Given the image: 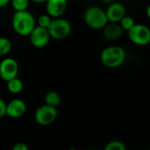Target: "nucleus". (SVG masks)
<instances>
[{"mask_svg": "<svg viewBox=\"0 0 150 150\" xmlns=\"http://www.w3.org/2000/svg\"><path fill=\"white\" fill-rule=\"evenodd\" d=\"M47 29L50 38L55 40H64L71 35V25L67 20L62 17L54 18Z\"/></svg>", "mask_w": 150, "mask_h": 150, "instance_id": "obj_4", "label": "nucleus"}, {"mask_svg": "<svg viewBox=\"0 0 150 150\" xmlns=\"http://www.w3.org/2000/svg\"><path fill=\"white\" fill-rule=\"evenodd\" d=\"M45 4L46 13L52 19L62 17L67 8V0H47Z\"/></svg>", "mask_w": 150, "mask_h": 150, "instance_id": "obj_9", "label": "nucleus"}, {"mask_svg": "<svg viewBox=\"0 0 150 150\" xmlns=\"http://www.w3.org/2000/svg\"><path fill=\"white\" fill-rule=\"evenodd\" d=\"M83 20L88 28L96 30L103 29L109 23L105 10L96 6L87 8L83 15Z\"/></svg>", "mask_w": 150, "mask_h": 150, "instance_id": "obj_3", "label": "nucleus"}, {"mask_svg": "<svg viewBox=\"0 0 150 150\" xmlns=\"http://www.w3.org/2000/svg\"><path fill=\"white\" fill-rule=\"evenodd\" d=\"M126 58L125 50L117 45H111L104 48L100 55L102 64L108 68H117L121 66Z\"/></svg>", "mask_w": 150, "mask_h": 150, "instance_id": "obj_2", "label": "nucleus"}, {"mask_svg": "<svg viewBox=\"0 0 150 150\" xmlns=\"http://www.w3.org/2000/svg\"><path fill=\"white\" fill-rule=\"evenodd\" d=\"M103 150H126V147L123 142L119 140H112L104 146Z\"/></svg>", "mask_w": 150, "mask_h": 150, "instance_id": "obj_18", "label": "nucleus"}, {"mask_svg": "<svg viewBox=\"0 0 150 150\" xmlns=\"http://www.w3.org/2000/svg\"><path fill=\"white\" fill-rule=\"evenodd\" d=\"M11 41L4 36H0V56H6L12 50Z\"/></svg>", "mask_w": 150, "mask_h": 150, "instance_id": "obj_15", "label": "nucleus"}, {"mask_svg": "<svg viewBox=\"0 0 150 150\" xmlns=\"http://www.w3.org/2000/svg\"><path fill=\"white\" fill-rule=\"evenodd\" d=\"M51 21H52V18L49 14H47V13L41 14L36 20V25L39 26V27H42V28H48V27L50 26Z\"/></svg>", "mask_w": 150, "mask_h": 150, "instance_id": "obj_19", "label": "nucleus"}, {"mask_svg": "<svg viewBox=\"0 0 150 150\" xmlns=\"http://www.w3.org/2000/svg\"><path fill=\"white\" fill-rule=\"evenodd\" d=\"M11 0H0V8H3L6 6L8 4H10Z\"/></svg>", "mask_w": 150, "mask_h": 150, "instance_id": "obj_22", "label": "nucleus"}, {"mask_svg": "<svg viewBox=\"0 0 150 150\" xmlns=\"http://www.w3.org/2000/svg\"><path fill=\"white\" fill-rule=\"evenodd\" d=\"M27 111V104L22 99L15 98L6 103V116L11 118L21 117Z\"/></svg>", "mask_w": 150, "mask_h": 150, "instance_id": "obj_10", "label": "nucleus"}, {"mask_svg": "<svg viewBox=\"0 0 150 150\" xmlns=\"http://www.w3.org/2000/svg\"><path fill=\"white\" fill-rule=\"evenodd\" d=\"M36 26L35 16L27 11L15 12L12 19V27L13 31L21 36H28Z\"/></svg>", "mask_w": 150, "mask_h": 150, "instance_id": "obj_1", "label": "nucleus"}, {"mask_svg": "<svg viewBox=\"0 0 150 150\" xmlns=\"http://www.w3.org/2000/svg\"><path fill=\"white\" fill-rule=\"evenodd\" d=\"M129 40L137 46L150 43V28L144 24H136L127 31Z\"/></svg>", "mask_w": 150, "mask_h": 150, "instance_id": "obj_5", "label": "nucleus"}, {"mask_svg": "<svg viewBox=\"0 0 150 150\" xmlns=\"http://www.w3.org/2000/svg\"><path fill=\"white\" fill-rule=\"evenodd\" d=\"M124 30L119 25V23L109 22L103 28V37L108 41H116L121 38L123 35Z\"/></svg>", "mask_w": 150, "mask_h": 150, "instance_id": "obj_12", "label": "nucleus"}, {"mask_svg": "<svg viewBox=\"0 0 150 150\" xmlns=\"http://www.w3.org/2000/svg\"><path fill=\"white\" fill-rule=\"evenodd\" d=\"M105 13L109 22L118 23L121 19L126 14V10L123 4L114 1L109 4V6L105 10Z\"/></svg>", "mask_w": 150, "mask_h": 150, "instance_id": "obj_11", "label": "nucleus"}, {"mask_svg": "<svg viewBox=\"0 0 150 150\" xmlns=\"http://www.w3.org/2000/svg\"><path fill=\"white\" fill-rule=\"evenodd\" d=\"M12 150H29V148L27 146V144H25L23 142H19V143H16L13 146Z\"/></svg>", "mask_w": 150, "mask_h": 150, "instance_id": "obj_21", "label": "nucleus"}, {"mask_svg": "<svg viewBox=\"0 0 150 150\" xmlns=\"http://www.w3.org/2000/svg\"><path fill=\"white\" fill-rule=\"evenodd\" d=\"M146 13L147 18L150 20V4L147 6V7H146Z\"/></svg>", "mask_w": 150, "mask_h": 150, "instance_id": "obj_23", "label": "nucleus"}, {"mask_svg": "<svg viewBox=\"0 0 150 150\" xmlns=\"http://www.w3.org/2000/svg\"><path fill=\"white\" fill-rule=\"evenodd\" d=\"M19 64L13 57H6L0 62V78L4 81H8L18 77Z\"/></svg>", "mask_w": 150, "mask_h": 150, "instance_id": "obj_7", "label": "nucleus"}, {"mask_svg": "<svg viewBox=\"0 0 150 150\" xmlns=\"http://www.w3.org/2000/svg\"><path fill=\"white\" fill-rule=\"evenodd\" d=\"M44 102L45 104L57 108L61 103V96L57 91H49L44 96Z\"/></svg>", "mask_w": 150, "mask_h": 150, "instance_id": "obj_14", "label": "nucleus"}, {"mask_svg": "<svg viewBox=\"0 0 150 150\" xmlns=\"http://www.w3.org/2000/svg\"><path fill=\"white\" fill-rule=\"evenodd\" d=\"M30 0H11L10 4L15 12L27 11L29 6Z\"/></svg>", "mask_w": 150, "mask_h": 150, "instance_id": "obj_16", "label": "nucleus"}, {"mask_svg": "<svg viewBox=\"0 0 150 150\" xmlns=\"http://www.w3.org/2000/svg\"><path fill=\"white\" fill-rule=\"evenodd\" d=\"M6 88H7V90L11 94L17 95V94H20L23 90L24 83L21 79H19L18 77H15L6 81Z\"/></svg>", "mask_w": 150, "mask_h": 150, "instance_id": "obj_13", "label": "nucleus"}, {"mask_svg": "<svg viewBox=\"0 0 150 150\" xmlns=\"http://www.w3.org/2000/svg\"><path fill=\"white\" fill-rule=\"evenodd\" d=\"M57 117V110L56 107L43 104L37 108L35 112V120L40 125L47 126L55 122Z\"/></svg>", "mask_w": 150, "mask_h": 150, "instance_id": "obj_6", "label": "nucleus"}, {"mask_svg": "<svg viewBox=\"0 0 150 150\" xmlns=\"http://www.w3.org/2000/svg\"><path fill=\"white\" fill-rule=\"evenodd\" d=\"M118 23H119V25L121 26V28H123L124 31H128L129 29H131L135 25V21H134V19L132 17L128 16V15L125 14Z\"/></svg>", "mask_w": 150, "mask_h": 150, "instance_id": "obj_17", "label": "nucleus"}, {"mask_svg": "<svg viewBox=\"0 0 150 150\" xmlns=\"http://www.w3.org/2000/svg\"><path fill=\"white\" fill-rule=\"evenodd\" d=\"M149 150H150V149H149Z\"/></svg>", "mask_w": 150, "mask_h": 150, "instance_id": "obj_28", "label": "nucleus"}, {"mask_svg": "<svg viewBox=\"0 0 150 150\" xmlns=\"http://www.w3.org/2000/svg\"><path fill=\"white\" fill-rule=\"evenodd\" d=\"M28 37L32 46L37 49L45 47L46 45H48L50 40V35L49 34L48 29L45 28L39 27L37 25L29 34Z\"/></svg>", "mask_w": 150, "mask_h": 150, "instance_id": "obj_8", "label": "nucleus"}, {"mask_svg": "<svg viewBox=\"0 0 150 150\" xmlns=\"http://www.w3.org/2000/svg\"><path fill=\"white\" fill-rule=\"evenodd\" d=\"M69 150H77V149L76 148H70Z\"/></svg>", "mask_w": 150, "mask_h": 150, "instance_id": "obj_26", "label": "nucleus"}, {"mask_svg": "<svg viewBox=\"0 0 150 150\" xmlns=\"http://www.w3.org/2000/svg\"><path fill=\"white\" fill-rule=\"evenodd\" d=\"M6 116V103L3 98L0 97V118Z\"/></svg>", "mask_w": 150, "mask_h": 150, "instance_id": "obj_20", "label": "nucleus"}, {"mask_svg": "<svg viewBox=\"0 0 150 150\" xmlns=\"http://www.w3.org/2000/svg\"><path fill=\"white\" fill-rule=\"evenodd\" d=\"M89 150H97V149H89Z\"/></svg>", "mask_w": 150, "mask_h": 150, "instance_id": "obj_27", "label": "nucleus"}, {"mask_svg": "<svg viewBox=\"0 0 150 150\" xmlns=\"http://www.w3.org/2000/svg\"><path fill=\"white\" fill-rule=\"evenodd\" d=\"M30 1L36 3V4H42V3H45L47 0H30Z\"/></svg>", "mask_w": 150, "mask_h": 150, "instance_id": "obj_24", "label": "nucleus"}, {"mask_svg": "<svg viewBox=\"0 0 150 150\" xmlns=\"http://www.w3.org/2000/svg\"><path fill=\"white\" fill-rule=\"evenodd\" d=\"M102 1H103V3H105V4H110V3L114 2L115 0H102Z\"/></svg>", "mask_w": 150, "mask_h": 150, "instance_id": "obj_25", "label": "nucleus"}]
</instances>
